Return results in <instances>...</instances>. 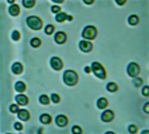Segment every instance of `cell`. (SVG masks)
I'll return each instance as SVG.
<instances>
[{
    "label": "cell",
    "instance_id": "36",
    "mask_svg": "<svg viewBox=\"0 0 149 134\" xmlns=\"http://www.w3.org/2000/svg\"><path fill=\"white\" fill-rule=\"evenodd\" d=\"M83 2L86 5H92V4H93L94 0H83Z\"/></svg>",
    "mask_w": 149,
    "mask_h": 134
},
{
    "label": "cell",
    "instance_id": "39",
    "mask_svg": "<svg viewBox=\"0 0 149 134\" xmlns=\"http://www.w3.org/2000/svg\"><path fill=\"white\" fill-rule=\"evenodd\" d=\"M15 2V0H8V3H10V4H13Z\"/></svg>",
    "mask_w": 149,
    "mask_h": 134
},
{
    "label": "cell",
    "instance_id": "34",
    "mask_svg": "<svg viewBox=\"0 0 149 134\" xmlns=\"http://www.w3.org/2000/svg\"><path fill=\"white\" fill-rule=\"evenodd\" d=\"M143 110H144V111H145L146 113L149 114V102H147V103H146V104H145Z\"/></svg>",
    "mask_w": 149,
    "mask_h": 134
},
{
    "label": "cell",
    "instance_id": "4",
    "mask_svg": "<svg viewBox=\"0 0 149 134\" xmlns=\"http://www.w3.org/2000/svg\"><path fill=\"white\" fill-rule=\"evenodd\" d=\"M97 36V29L92 25H87L82 32V37L87 40H92Z\"/></svg>",
    "mask_w": 149,
    "mask_h": 134
},
{
    "label": "cell",
    "instance_id": "1",
    "mask_svg": "<svg viewBox=\"0 0 149 134\" xmlns=\"http://www.w3.org/2000/svg\"><path fill=\"white\" fill-rule=\"evenodd\" d=\"M63 80L66 85L69 86H73L75 85L78 81H79V76L78 74L72 70H67L64 72L63 75Z\"/></svg>",
    "mask_w": 149,
    "mask_h": 134
},
{
    "label": "cell",
    "instance_id": "37",
    "mask_svg": "<svg viewBox=\"0 0 149 134\" xmlns=\"http://www.w3.org/2000/svg\"><path fill=\"white\" fill-rule=\"evenodd\" d=\"M52 1L56 4H62L64 2V0H52Z\"/></svg>",
    "mask_w": 149,
    "mask_h": 134
},
{
    "label": "cell",
    "instance_id": "25",
    "mask_svg": "<svg viewBox=\"0 0 149 134\" xmlns=\"http://www.w3.org/2000/svg\"><path fill=\"white\" fill-rule=\"evenodd\" d=\"M132 83H133V85H134L135 86L139 87V86L142 85V84H143V80H142V78H136V77H135V78L133 79Z\"/></svg>",
    "mask_w": 149,
    "mask_h": 134
},
{
    "label": "cell",
    "instance_id": "40",
    "mask_svg": "<svg viewBox=\"0 0 149 134\" xmlns=\"http://www.w3.org/2000/svg\"><path fill=\"white\" fill-rule=\"evenodd\" d=\"M141 133H142V134H143V133H149V131H143Z\"/></svg>",
    "mask_w": 149,
    "mask_h": 134
},
{
    "label": "cell",
    "instance_id": "6",
    "mask_svg": "<svg viewBox=\"0 0 149 134\" xmlns=\"http://www.w3.org/2000/svg\"><path fill=\"white\" fill-rule=\"evenodd\" d=\"M50 65L55 71H60L63 68V62L58 57H52L50 60Z\"/></svg>",
    "mask_w": 149,
    "mask_h": 134
},
{
    "label": "cell",
    "instance_id": "19",
    "mask_svg": "<svg viewBox=\"0 0 149 134\" xmlns=\"http://www.w3.org/2000/svg\"><path fill=\"white\" fill-rule=\"evenodd\" d=\"M139 19L137 15H131L128 18V23L131 25H137L139 24Z\"/></svg>",
    "mask_w": 149,
    "mask_h": 134
},
{
    "label": "cell",
    "instance_id": "5",
    "mask_svg": "<svg viewBox=\"0 0 149 134\" xmlns=\"http://www.w3.org/2000/svg\"><path fill=\"white\" fill-rule=\"evenodd\" d=\"M139 71H140V69H139V65L134 63V62L130 63L127 66V73L132 78L137 77L139 73Z\"/></svg>",
    "mask_w": 149,
    "mask_h": 134
},
{
    "label": "cell",
    "instance_id": "18",
    "mask_svg": "<svg viewBox=\"0 0 149 134\" xmlns=\"http://www.w3.org/2000/svg\"><path fill=\"white\" fill-rule=\"evenodd\" d=\"M26 89V85L24 82L22 81H19L15 84V90L18 92H24Z\"/></svg>",
    "mask_w": 149,
    "mask_h": 134
},
{
    "label": "cell",
    "instance_id": "33",
    "mask_svg": "<svg viewBox=\"0 0 149 134\" xmlns=\"http://www.w3.org/2000/svg\"><path fill=\"white\" fill-rule=\"evenodd\" d=\"M14 127H15V129L18 130V131H21V130L23 129V125H22L21 123H19V122L15 123V124H14Z\"/></svg>",
    "mask_w": 149,
    "mask_h": 134
},
{
    "label": "cell",
    "instance_id": "32",
    "mask_svg": "<svg viewBox=\"0 0 149 134\" xmlns=\"http://www.w3.org/2000/svg\"><path fill=\"white\" fill-rule=\"evenodd\" d=\"M128 131H129V132H131V133H135V132L137 131V126L134 125V124H131V125H129V127H128Z\"/></svg>",
    "mask_w": 149,
    "mask_h": 134
},
{
    "label": "cell",
    "instance_id": "28",
    "mask_svg": "<svg viewBox=\"0 0 149 134\" xmlns=\"http://www.w3.org/2000/svg\"><path fill=\"white\" fill-rule=\"evenodd\" d=\"M19 110V107L18 104H12L11 106H10V111L12 112V113H17Z\"/></svg>",
    "mask_w": 149,
    "mask_h": 134
},
{
    "label": "cell",
    "instance_id": "29",
    "mask_svg": "<svg viewBox=\"0 0 149 134\" xmlns=\"http://www.w3.org/2000/svg\"><path fill=\"white\" fill-rule=\"evenodd\" d=\"M72 133H74V134H80V133L82 132V130H81V128H80L79 126L74 125V126L72 127Z\"/></svg>",
    "mask_w": 149,
    "mask_h": 134
},
{
    "label": "cell",
    "instance_id": "35",
    "mask_svg": "<svg viewBox=\"0 0 149 134\" xmlns=\"http://www.w3.org/2000/svg\"><path fill=\"white\" fill-rule=\"evenodd\" d=\"M115 2H116L119 5H124L125 3L126 2V0H115Z\"/></svg>",
    "mask_w": 149,
    "mask_h": 134
},
{
    "label": "cell",
    "instance_id": "23",
    "mask_svg": "<svg viewBox=\"0 0 149 134\" xmlns=\"http://www.w3.org/2000/svg\"><path fill=\"white\" fill-rule=\"evenodd\" d=\"M55 31V28L52 25H47L45 28V32L47 35H52Z\"/></svg>",
    "mask_w": 149,
    "mask_h": 134
},
{
    "label": "cell",
    "instance_id": "9",
    "mask_svg": "<svg viewBox=\"0 0 149 134\" xmlns=\"http://www.w3.org/2000/svg\"><path fill=\"white\" fill-rule=\"evenodd\" d=\"M66 39H67V37H66V34L64 32H58L55 34L54 40H55L56 43L59 44V45H62V44L66 43Z\"/></svg>",
    "mask_w": 149,
    "mask_h": 134
},
{
    "label": "cell",
    "instance_id": "12",
    "mask_svg": "<svg viewBox=\"0 0 149 134\" xmlns=\"http://www.w3.org/2000/svg\"><path fill=\"white\" fill-rule=\"evenodd\" d=\"M15 100L16 102L19 104V105H26L29 103V98L24 95V94H19L15 97Z\"/></svg>",
    "mask_w": 149,
    "mask_h": 134
},
{
    "label": "cell",
    "instance_id": "7",
    "mask_svg": "<svg viewBox=\"0 0 149 134\" xmlns=\"http://www.w3.org/2000/svg\"><path fill=\"white\" fill-rule=\"evenodd\" d=\"M114 118V112L111 110H106L101 114V120L103 122H111Z\"/></svg>",
    "mask_w": 149,
    "mask_h": 134
},
{
    "label": "cell",
    "instance_id": "11",
    "mask_svg": "<svg viewBox=\"0 0 149 134\" xmlns=\"http://www.w3.org/2000/svg\"><path fill=\"white\" fill-rule=\"evenodd\" d=\"M56 124L59 127H64L68 124V119L65 115H59L56 118Z\"/></svg>",
    "mask_w": 149,
    "mask_h": 134
},
{
    "label": "cell",
    "instance_id": "13",
    "mask_svg": "<svg viewBox=\"0 0 149 134\" xmlns=\"http://www.w3.org/2000/svg\"><path fill=\"white\" fill-rule=\"evenodd\" d=\"M18 118L22 121H27L30 118V112L26 109L19 110L18 111Z\"/></svg>",
    "mask_w": 149,
    "mask_h": 134
},
{
    "label": "cell",
    "instance_id": "24",
    "mask_svg": "<svg viewBox=\"0 0 149 134\" xmlns=\"http://www.w3.org/2000/svg\"><path fill=\"white\" fill-rule=\"evenodd\" d=\"M50 98H49V97L48 96H46V95H41L40 97H39V102L42 104H48L49 103H50Z\"/></svg>",
    "mask_w": 149,
    "mask_h": 134
},
{
    "label": "cell",
    "instance_id": "30",
    "mask_svg": "<svg viewBox=\"0 0 149 134\" xmlns=\"http://www.w3.org/2000/svg\"><path fill=\"white\" fill-rule=\"evenodd\" d=\"M142 94L146 97H148L149 96V86H144L143 89H142Z\"/></svg>",
    "mask_w": 149,
    "mask_h": 134
},
{
    "label": "cell",
    "instance_id": "8",
    "mask_svg": "<svg viewBox=\"0 0 149 134\" xmlns=\"http://www.w3.org/2000/svg\"><path fill=\"white\" fill-rule=\"evenodd\" d=\"M79 49L84 52H90L92 49V45L89 41L82 40L79 42Z\"/></svg>",
    "mask_w": 149,
    "mask_h": 134
},
{
    "label": "cell",
    "instance_id": "27",
    "mask_svg": "<svg viewBox=\"0 0 149 134\" xmlns=\"http://www.w3.org/2000/svg\"><path fill=\"white\" fill-rule=\"evenodd\" d=\"M12 38L14 41H18L20 38V33L18 31H14L12 34Z\"/></svg>",
    "mask_w": 149,
    "mask_h": 134
},
{
    "label": "cell",
    "instance_id": "26",
    "mask_svg": "<svg viewBox=\"0 0 149 134\" xmlns=\"http://www.w3.org/2000/svg\"><path fill=\"white\" fill-rule=\"evenodd\" d=\"M51 100H52L53 103L58 104V103H59V101H60V97H59L58 94L53 93V94H52V96H51Z\"/></svg>",
    "mask_w": 149,
    "mask_h": 134
},
{
    "label": "cell",
    "instance_id": "21",
    "mask_svg": "<svg viewBox=\"0 0 149 134\" xmlns=\"http://www.w3.org/2000/svg\"><path fill=\"white\" fill-rule=\"evenodd\" d=\"M30 44H31V45H32V47L38 48V47H39V46L41 45V40H40L39 38H33L31 39Z\"/></svg>",
    "mask_w": 149,
    "mask_h": 134
},
{
    "label": "cell",
    "instance_id": "10",
    "mask_svg": "<svg viewBox=\"0 0 149 134\" xmlns=\"http://www.w3.org/2000/svg\"><path fill=\"white\" fill-rule=\"evenodd\" d=\"M55 19H56L57 22L62 23V22H64V21H66V20L72 21V17L67 15L66 12H59V13L57 14V16L55 17Z\"/></svg>",
    "mask_w": 149,
    "mask_h": 134
},
{
    "label": "cell",
    "instance_id": "14",
    "mask_svg": "<svg viewBox=\"0 0 149 134\" xmlns=\"http://www.w3.org/2000/svg\"><path fill=\"white\" fill-rule=\"evenodd\" d=\"M23 70H24V67H23V65L21 63H19V62H16L12 65V71L14 74H21L23 72Z\"/></svg>",
    "mask_w": 149,
    "mask_h": 134
},
{
    "label": "cell",
    "instance_id": "2",
    "mask_svg": "<svg viewBox=\"0 0 149 134\" xmlns=\"http://www.w3.org/2000/svg\"><path fill=\"white\" fill-rule=\"evenodd\" d=\"M27 25L35 31H39L43 27V21L40 18L37 16H30L26 19Z\"/></svg>",
    "mask_w": 149,
    "mask_h": 134
},
{
    "label": "cell",
    "instance_id": "15",
    "mask_svg": "<svg viewBox=\"0 0 149 134\" xmlns=\"http://www.w3.org/2000/svg\"><path fill=\"white\" fill-rule=\"evenodd\" d=\"M9 13L13 16V17H17L19 13H20V8L18 5H12L9 7Z\"/></svg>",
    "mask_w": 149,
    "mask_h": 134
},
{
    "label": "cell",
    "instance_id": "31",
    "mask_svg": "<svg viewBox=\"0 0 149 134\" xmlns=\"http://www.w3.org/2000/svg\"><path fill=\"white\" fill-rule=\"evenodd\" d=\"M60 11H61V8L59 6H58V5L52 6V12H53V13H59V12H60Z\"/></svg>",
    "mask_w": 149,
    "mask_h": 134
},
{
    "label": "cell",
    "instance_id": "20",
    "mask_svg": "<svg viewBox=\"0 0 149 134\" xmlns=\"http://www.w3.org/2000/svg\"><path fill=\"white\" fill-rule=\"evenodd\" d=\"M22 3H23V5L26 8L30 9V8H32L35 5L36 1H35V0H23Z\"/></svg>",
    "mask_w": 149,
    "mask_h": 134
},
{
    "label": "cell",
    "instance_id": "22",
    "mask_svg": "<svg viewBox=\"0 0 149 134\" xmlns=\"http://www.w3.org/2000/svg\"><path fill=\"white\" fill-rule=\"evenodd\" d=\"M106 89H107V91H109L111 92H115L118 90V85L113 82H110V83L107 84Z\"/></svg>",
    "mask_w": 149,
    "mask_h": 134
},
{
    "label": "cell",
    "instance_id": "3",
    "mask_svg": "<svg viewBox=\"0 0 149 134\" xmlns=\"http://www.w3.org/2000/svg\"><path fill=\"white\" fill-rule=\"evenodd\" d=\"M92 71L94 73V75L96 77H98L99 78L101 79H105L106 78V72L105 68L101 65V64H99V62H93L92 64Z\"/></svg>",
    "mask_w": 149,
    "mask_h": 134
},
{
    "label": "cell",
    "instance_id": "16",
    "mask_svg": "<svg viewBox=\"0 0 149 134\" xmlns=\"http://www.w3.org/2000/svg\"><path fill=\"white\" fill-rule=\"evenodd\" d=\"M39 120H40V122H41L42 124H50V123L52 122V117H51L49 114L45 113V114H42V115L39 117Z\"/></svg>",
    "mask_w": 149,
    "mask_h": 134
},
{
    "label": "cell",
    "instance_id": "38",
    "mask_svg": "<svg viewBox=\"0 0 149 134\" xmlns=\"http://www.w3.org/2000/svg\"><path fill=\"white\" fill-rule=\"evenodd\" d=\"M91 68L89 67V66H86V67H85V71L86 72V73H90L91 72Z\"/></svg>",
    "mask_w": 149,
    "mask_h": 134
},
{
    "label": "cell",
    "instance_id": "17",
    "mask_svg": "<svg viewBox=\"0 0 149 134\" xmlns=\"http://www.w3.org/2000/svg\"><path fill=\"white\" fill-rule=\"evenodd\" d=\"M107 105H108V101L106 98H100L99 99H98L97 106L99 109H105V108H106Z\"/></svg>",
    "mask_w": 149,
    "mask_h": 134
}]
</instances>
